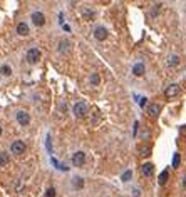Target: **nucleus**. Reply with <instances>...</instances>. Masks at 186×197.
<instances>
[{
    "label": "nucleus",
    "mask_w": 186,
    "mask_h": 197,
    "mask_svg": "<svg viewBox=\"0 0 186 197\" xmlns=\"http://www.w3.org/2000/svg\"><path fill=\"white\" fill-rule=\"evenodd\" d=\"M89 82H91V85H99V82H101V77H99V73H97V72H94L92 75H91Z\"/></svg>",
    "instance_id": "obj_16"
},
{
    "label": "nucleus",
    "mask_w": 186,
    "mask_h": 197,
    "mask_svg": "<svg viewBox=\"0 0 186 197\" xmlns=\"http://www.w3.org/2000/svg\"><path fill=\"white\" fill-rule=\"evenodd\" d=\"M179 64V55H171L168 60V65H171V67H175V65Z\"/></svg>",
    "instance_id": "obj_17"
},
{
    "label": "nucleus",
    "mask_w": 186,
    "mask_h": 197,
    "mask_svg": "<svg viewBox=\"0 0 186 197\" xmlns=\"http://www.w3.org/2000/svg\"><path fill=\"white\" fill-rule=\"evenodd\" d=\"M141 172L144 177H151L153 174H154V164L153 162H144L141 166Z\"/></svg>",
    "instance_id": "obj_7"
},
{
    "label": "nucleus",
    "mask_w": 186,
    "mask_h": 197,
    "mask_svg": "<svg viewBox=\"0 0 186 197\" xmlns=\"http://www.w3.org/2000/svg\"><path fill=\"white\" fill-rule=\"evenodd\" d=\"M131 177H133V170H129V169H127V170H126V172H124V174L121 175L122 182H129V180H131Z\"/></svg>",
    "instance_id": "obj_21"
},
{
    "label": "nucleus",
    "mask_w": 186,
    "mask_h": 197,
    "mask_svg": "<svg viewBox=\"0 0 186 197\" xmlns=\"http://www.w3.org/2000/svg\"><path fill=\"white\" fill-rule=\"evenodd\" d=\"M183 187L186 189V174H184V177H183Z\"/></svg>",
    "instance_id": "obj_28"
},
{
    "label": "nucleus",
    "mask_w": 186,
    "mask_h": 197,
    "mask_svg": "<svg viewBox=\"0 0 186 197\" xmlns=\"http://www.w3.org/2000/svg\"><path fill=\"white\" fill-rule=\"evenodd\" d=\"M45 149H47V152H49V154H52V152H54V149H52V139H51V135H47V139H45Z\"/></svg>",
    "instance_id": "obj_20"
},
{
    "label": "nucleus",
    "mask_w": 186,
    "mask_h": 197,
    "mask_svg": "<svg viewBox=\"0 0 186 197\" xmlns=\"http://www.w3.org/2000/svg\"><path fill=\"white\" fill-rule=\"evenodd\" d=\"M17 122L20 125H29L30 124V115H29L25 110H19L17 112Z\"/></svg>",
    "instance_id": "obj_8"
},
{
    "label": "nucleus",
    "mask_w": 186,
    "mask_h": 197,
    "mask_svg": "<svg viewBox=\"0 0 186 197\" xmlns=\"http://www.w3.org/2000/svg\"><path fill=\"white\" fill-rule=\"evenodd\" d=\"M17 34H19V35H27V34H29V25H27L25 22L17 23Z\"/></svg>",
    "instance_id": "obj_14"
},
{
    "label": "nucleus",
    "mask_w": 186,
    "mask_h": 197,
    "mask_svg": "<svg viewBox=\"0 0 186 197\" xmlns=\"http://www.w3.org/2000/svg\"><path fill=\"white\" fill-rule=\"evenodd\" d=\"M139 102H141V105H144V104H146V97H141V100H139Z\"/></svg>",
    "instance_id": "obj_27"
},
{
    "label": "nucleus",
    "mask_w": 186,
    "mask_h": 197,
    "mask_svg": "<svg viewBox=\"0 0 186 197\" xmlns=\"http://www.w3.org/2000/svg\"><path fill=\"white\" fill-rule=\"evenodd\" d=\"M138 125H139V124H138V120H136V122H134V135H136V132H138Z\"/></svg>",
    "instance_id": "obj_25"
},
{
    "label": "nucleus",
    "mask_w": 186,
    "mask_h": 197,
    "mask_svg": "<svg viewBox=\"0 0 186 197\" xmlns=\"http://www.w3.org/2000/svg\"><path fill=\"white\" fill-rule=\"evenodd\" d=\"M84 161H86V154L82 152V150H77V152L72 155V164L76 167H82L84 166Z\"/></svg>",
    "instance_id": "obj_5"
},
{
    "label": "nucleus",
    "mask_w": 186,
    "mask_h": 197,
    "mask_svg": "<svg viewBox=\"0 0 186 197\" xmlns=\"http://www.w3.org/2000/svg\"><path fill=\"white\" fill-rule=\"evenodd\" d=\"M138 154H139V157H148V155L151 154V145H148V144L139 145L138 147Z\"/></svg>",
    "instance_id": "obj_12"
},
{
    "label": "nucleus",
    "mask_w": 186,
    "mask_h": 197,
    "mask_svg": "<svg viewBox=\"0 0 186 197\" xmlns=\"http://www.w3.org/2000/svg\"><path fill=\"white\" fill-rule=\"evenodd\" d=\"M161 112V105L159 104H149L148 105V114H149L151 117H158Z\"/></svg>",
    "instance_id": "obj_11"
},
{
    "label": "nucleus",
    "mask_w": 186,
    "mask_h": 197,
    "mask_svg": "<svg viewBox=\"0 0 186 197\" xmlns=\"http://www.w3.org/2000/svg\"><path fill=\"white\" fill-rule=\"evenodd\" d=\"M25 149H27V145H25V142H22V140H15V142H12V145H10V152L15 154V155L24 154Z\"/></svg>",
    "instance_id": "obj_2"
},
{
    "label": "nucleus",
    "mask_w": 186,
    "mask_h": 197,
    "mask_svg": "<svg viewBox=\"0 0 186 197\" xmlns=\"http://www.w3.org/2000/svg\"><path fill=\"white\" fill-rule=\"evenodd\" d=\"M84 15H86V17H89V20H91V19H92V15H94V14H92L91 10H84Z\"/></svg>",
    "instance_id": "obj_24"
},
{
    "label": "nucleus",
    "mask_w": 186,
    "mask_h": 197,
    "mask_svg": "<svg viewBox=\"0 0 186 197\" xmlns=\"http://www.w3.org/2000/svg\"><path fill=\"white\" fill-rule=\"evenodd\" d=\"M94 37H96L99 42L106 40L107 39V28L106 27H96V28H94Z\"/></svg>",
    "instance_id": "obj_9"
},
{
    "label": "nucleus",
    "mask_w": 186,
    "mask_h": 197,
    "mask_svg": "<svg viewBox=\"0 0 186 197\" xmlns=\"http://www.w3.org/2000/svg\"><path fill=\"white\" fill-rule=\"evenodd\" d=\"M178 94H179V85L178 84H171L169 87H166V90H164V97L169 98V100L178 97Z\"/></svg>",
    "instance_id": "obj_4"
},
{
    "label": "nucleus",
    "mask_w": 186,
    "mask_h": 197,
    "mask_svg": "<svg viewBox=\"0 0 186 197\" xmlns=\"http://www.w3.org/2000/svg\"><path fill=\"white\" fill-rule=\"evenodd\" d=\"M27 62L29 64H37L40 60V50L39 48H29V52H27Z\"/></svg>",
    "instance_id": "obj_3"
},
{
    "label": "nucleus",
    "mask_w": 186,
    "mask_h": 197,
    "mask_svg": "<svg viewBox=\"0 0 186 197\" xmlns=\"http://www.w3.org/2000/svg\"><path fill=\"white\" fill-rule=\"evenodd\" d=\"M30 19H32V22H34V25H37V27H42L45 23V15L42 12H34V14L30 15Z\"/></svg>",
    "instance_id": "obj_6"
},
{
    "label": "nucleus",
    "mask_w": 186,
    "mask_h": 197,
    "mask_svg": "<svg viewBox=\"0 0 186 197\" xmlns=\"http://www.w3.org/2000/svg\"><path fill=\"white\" fill-rule=\"evenodd\" d=\"M0 135H2V127H0Z\"/></svg>",
    "instance_id": "obj_29"
},
{
    "label": "nucleus",
    "mask_w": 186,
    "mask_h": 197,
    "mask_svg": "<svg viewBox=\"0 0 186 197\" xmlns=\"http://www.w3.org/2000/svg\"><path fill=\"white\" fill-rule=\"evenodd\" d=\"M179 162H181V155L176 152L175 155H173V164H171V166L175 167V169H178V167H179Z\"/></svg>",
    "instance_id": "obj_18"
},
{
    "label": "nucleus",
    "mask_w": 186,
    "mask_h": 197,
    "mask_svg": "<svg viewBox=\"0 0 186 197\" xmlns=\"http://www.w3.org/2000/svg\"><path fill=\"white\" fill-rule=\"evenodd\" d=\"M76 186H77V187H81V186H82V180H81L79 177H77V182H76Z\"/></svg>",
    "instance_id": "obj_26"
},
{
    "label": "nucleus",
    "mask_w": 186,
    "mask_h": 197,
    "mask_svg": "<svg viewBox=\"0 0 186 197\" xmlns=\"http://www.w3.org/2000/svg\"><path fill=\"white\" fill-rule=\"evenodd\" d=\"M45 197H55V189H54V187H49L47 192H45Z\"/></svg>",
    "instance_id": "obj_23"
},
{
    "label": "nucleus",
    "mask_w": 186,
    "mask_h": 197,
    "mask_svg": "<svg viewBox=\"0 0 186 197\" xmlns=\"http://www.w3.org/2000/svg\"><path fill=\"white\" fill-rule=\"evenodd\" d=\"M168 177H169V172L168 170H163L159 174V177H158V182H159V186H164V184L168 182Z\"/></svg>",
    "instance_id": "obj_15"
},
{
    "label": "nucleus",
    "mask_w": 186,
    "mask_h": 197,
    "mask_svg": "<svg viewBox=\"0 0 186 197\" xmlns=\"http://www.w3.org/2000/svg\"><path fill=\"white\" fill-rule=\"evenodd\" d=\"M7 164H9V154L0 152V166H7Z\"/></svg>",
    "instance_id": "obj_19"
},
{
    "label": "nucleus",
    "mask_w": 186,
    "mask_h": 197,
    "mask_svg": "<svg viewBox=\"0 0 186 197\" xmlns=\"http://www.w3.org/2000/svg\"><path fill=\"white\" fill-rule=\"evenodd\" d=\"M133 73H134L136 77H141V75H144V64H143V62L134 64V67H133Z\"/></svg>",
    "instance_id": "obj_13"
},
{
    "label": "nucleus",
    "mask_w": 186,
    "mask_h": 197,
    "mask_svg": "<svg viewBox=\"0 0 186 197\" xmlns=\"http://www.w3.org/2000/svg\"><path fill=\"white\" fill-rule=\"evenodd\" d=\"M0 73H2V75H10L12 73L10 65H2V67H0Z\"/></svg>",
    "instance_id": "obj_22"
},
{
    "label": "nucleus",
    "mask_w": 186,
    "mask_h": 197,
    "mask_svg": "<svg viewBox=\"0 0 186 197\" xmlns=\"http://www.w3.org/2000/svg\"><path fill=\"white\" fill-rule=\"evenodd\" d=\"M72 112H74L76 117H86L87 112H89V107H87V104H84V102H77V104L74 105Z\"/></svg>",
    "instance_id": "obj_1"
},
{
    "label": "nucleus",
    "mask_w": 186,
    "mask_h": 197,
    "mask_svg": "<svg viewBox=\"0 0 186 197\" xmlns=\"http://www.w3.org/2000/svg\"><path fill=\"white\" fill-rule=\"evenodd\" d=\"M71 48H72V44L69 42L67 39H62L59 42V52H60V54H69Z\"/></svg>",
    "instance_id": "obj_10"
}]
</instances>
